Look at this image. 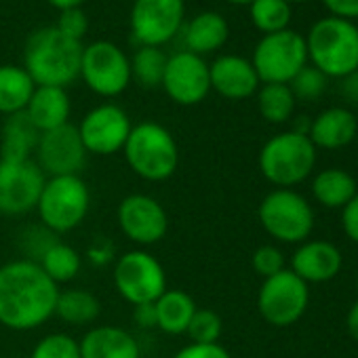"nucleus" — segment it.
Masks as SVG:
<instances>
[{"label":"nucleus","instance_id":"a18cd8bd","mask_svg":"<svg viewBox=\"0 0 358 358\" xmlns=\"http://www.w3.org/2000/svg\"><path fill=\"white\" fill-rule=\"evenodd\" d=\"M49 5H53L55 9H59V11H68V9H76V7H80L85 0H47Z\"/></svg>","mask_w":358,"mask_h":358},{"label":"nucleus","instance_id":"c03bdc74","mask_svg":"<svg viewBox=\"0 0 358 358\" xmlns=\"http://www.w3.org/2000/svg\"><path fill=\"white\" fill-rule=\"evenodd\" d=\"M345 327H348V333L358 341V299L354 301V306L350 308V312L345 316Z\"/></svg>","mask_w":358,"mask_h":358},{"label":"nucleus","instance_id":"dca6fc26","mask_svg":"<svg viewBox=\"0 0 358 358\" xmlns=\"http://www.w3.org/2000/svg\"><path fill=\"white\" fill-rule=\"evenodd\" d=\"M160 87L179 106H199L211 93L209 64L190 51H177L166 59Z\"/></svg>","mask_w":358,"mask_h":358},{"label":"nucleus","instance_id":"79ce46f5","mask_svg":"<svg viewBox=\"0 0 358 358\" xmlns=\"http://www.w3.org/2000/svg\"><path fill=\"white\" fill-rule=\"evenodd\" d=\"M133 320L141 329H156V308H154V303L133 306Z\"/></svg>","mask_w":358,"mask_h":358},{"label":"nucleus","instance_id":"9d476101","mask_svg":"<svg viewBox=\"0 0 358 358\" xmlns=\"http://www.w3.org/2000/svg\"><path fill=\"white\" fill-rule=\"evenodd\" d=\"M80 78L95 95L116 97L131 83V62L114 43L97 41L83 49Z\"/></svg>","mask_w":358,"mask_h":358},{"label":"nucleus","instance_id":"4be33fe9","mask_svg":"<svg viewBox=\"0 0 358 358\" xmlns=\"http://www.w3.org/2000/svg\"><path fill=\"white\" fill-rule=\"evenodd\" d=\"M356 133L358 120L348 108H329L312 120L308 137L314 143V148L339 150L352 143Z\"/></svg>","mask_w":358,"mask_h":358},{"label":"nucleus","instance_id":"7ed1b4c3","mask_svg":"<svg viewBox=\"0 0 358 358\" xmlns=\"http://www.w3.org/2000/svg\"><path fill=\"white\" fill-rule=\"evenodd\" d=\"M308 62L327 78H345L358 70V26L341 17H320L308 30Z\"/></svg>","mask_w":358,"mask_h":358},{"label":"nucleus","instance_id":"5701e85b","mask_svg":"<svg viewBox=\"0 0 358 358\" xmlns=\"http://www.w3.org/2000/svg\"><path fill=\"white\" fill-rule=\"evenodd\" d=\"M230 36V28L224 15L215 11H203L194 15L184 28L186 51L194 55H207L220 51Z\"/></svg>","mask_w":358,"mask_h":358},{"label":"nucleus","instance_id":"393cba45","mask_svg":"<svg viewBox=\"0 0 358 358\" xmlns=\"http://www.w3.org/2000/svg\"><path fill=\"white\" fill-rule=\"evenodd\" d=\"M156 329L166 335H184L196 312V301L182 289H166L156 301Z\"/></svg>","mask_w":358,"mask_h":358},{"label":"nucleus","instance_id":"de8ad7c7","mask_svg":"<svg viewBox=\"0 0 358 358\" xmlns=\"http://www.w3.org/2000/svg\"><path fill=\"white\" fill-rule=\"evenodd\" d=\"M289 5H301V3H308V0H287Z\"/></svg>","mask_w":358,"mask_h":358},{"label":"nucleus","instance_id":"c85d7f7f","mask_svg":"<svg viewBox=\"0 0 358 358\" xmlns=\"http://www.w3.org/2000/svg\"><path fill=\"white\" fill-rule=\"evenodd\" d=\"M36 264L59 287V285L72 282L80 274V270H83V255L74 247H70L68 243H62L57 238V241H53L45 249V253L38 257Z\"/></svg>","mask_w":358,"mask_h":358},{"label":"nucleus","instance_id":"72a5a7b5","mask_svg":"<svg viewBox=\"0 0 358 358\" xmlns=\"http://www.w3.org/2000/svg\"><path fill=\"white\" fill-rule=\"evenodd\" d=\"M30 358H80V345L68 333H49L36 341Z\"/></svg>","mask_w":358,"mask_h":358},{"label":"nucleus","instance_id":"6e6552de","mask_svg":"<svg viewBox=\"0 0 358 358\" xmlns=\"http://www.w3.org/2000/svg\"><path fill=\"white\" fill-rule=\"evenodd\" d=\"M262 228L278 243L297 245L314 230V211L310 203L289 188L272 190L257 209Z\"/></svg>","mask_w":358,"mask_h":358},{"label":"nucleus","instance_id":"412c9836","mask_svg":"<svg viewBox=\"0 0 358 358\" xmlns=\"http://www.w3.org/2000/svg\"><path fill=\"white\" fill-rule=\"evenodd\" d=\"M24 112L41 133H47L70 122L72 101L62 87H36Z\"/></svg>","mask_w":358,"mask_h":358},{"label":"nucleus","instance_id":"ddd939ff","mask_svg":"<svg viewBox=\"0 0 358 358\" xmlns=\"http://www.w3.org/2000/svg\"><path fill=\"white\" fill-rule=\"evenodd\" d=\"M116 222L120 232L137 245V249H145L158 245L169 232V213L150 194H129L120 201L116 209Z\"/></svg>","mask_w":358,"mask_h":358},{"label":"nucleus","instance_id":"4468645a","mask_svg":"<svg viewBox=\"0 0 358 358\" xmlns=\"http://www.w3.org/2000/svg\"><path fill=\"white\" fill-rule=\"evenodd\" d=\"M184 13V0H135L131 34L141 47H160L182 30Z\"/></svg>","mask_w":358,"mask_h":358},{"label":"nucleus","instance_id":"4c0bfd02","mask_svg":"<svg viewBox=\"0 0 358 358\" xmlns=\"http://www.w3.org/2000/svg\"><path fill=\"white\" fill-rule=\"evenodd\" d=\"M173 358H232L222 343H188L177 350Z\"/></svg>","mask_w":358,"mask_h":358},{"label":"nucleus","instance_id":"6ab92c4d","mask_svg":"<svg viewBox=\"0 0 358 358\" xmlns=\"http://www.w3.org/2000/svg\"><path fill=\"white\" fill-rule=\"evenodd\" d=\"M341 270V253L327 241H306L291 257V272L308 282H327Z\"/></svg>","mask_w":358,"mask_h":358},{"label":"nucleus","instance_id":"f03ea898","mask_svg":"<svg viewBox=\"0 0 358 358\" xmlns=\"http://www.w3.org/2000/svg\"><path fill=\"white\" fill-rule=\"evenodd\" d=\"M83 49V43L68 38L55 26H47L28 38L24 51V68L36 87L66 89L80 76Z\"/></svg>","mask_w":358,"mask_h":358},{"label":"nucleus","instance_id":"7c9ffc66","mask_svg":"<svg viewBox=\"0 0 358 358\" xmlns=\"http://www.w3.org/2000/svg\"><path fill=\"white\" fill-rule=\"evenodd\" d=\"M166 55L160 47H139L131 62V80H137L143 89H156L162 85L166 70Z\"/></svg>","mask_w":358,"mask_h":358},{"label":"nucleus","instance_id":"423d86ee","mask_svg":"<svg viewBox=\"0 0 358 358\" xmlns=\"http://www.w3.org/2000/svg\"><path fill=\"white\" fill-rule=\"evenodd\" d=\"M316 164V148L308 135L285 131L270 137L259 152V171L276 188H293L310 177Z\"/></svg>","mask_w":358,"mask_h":358},{"label":"nucleus","instance_id":"ea45409f","mask_svg":"<svg viewBox=\"0 0 358 358\" xmlns=\"http://www.w3.org/2000/svg\"><path fill=\"white\" fill-rule=\"evenodd\" d=\"M322 5L333 17H341L348 22L358 20V0H322Z\"/></svg>","mask_w":358,"mask_h":358},{"label":"nucleus","instance_id":"09e8293b","mask_svg":"<svg viewBox=\"0 0 358 358\" xmlns=\"http://www.w3.org/2000/svg\"><path fill=\"white\" fill-rule=\"evenodd\" d=\"M356 291H358V278H356Z\"/></svg>","mask_w":358,"mask_h":358},{"label":"nucleus","instance_id":"9b49d317","mask_svg":"<svg viewBox=\"0 0 358 358\" xmlns=\"http://www.w3.org/2000/svg\"><path fill=\"white\" fill-rule=\"evenodd\" d=\"M308 301V285L287 268L270 278H264L257 293V310L262 318L272 327L295 324L303 316Z\"/></svg>","mask_w":358,"mask_h":358},{"label":"nucleus","instance_id":"0eeeda50","mask_svg":"<svg viewBox=\"0 0 358 358\" xmlns=\"http://www.w3.org/2000/svg\"><path fill=\"white\" fill-rule=\"evenodd\" d=\"M112 282L116 293L131 306L154 303L169 289L162 264L145 249H131L116 255Z\"/></svg>","mask_w":358,"mask_h":358},{"label":"nucleus","instance_id":"37998d69","mask_svg":"<svg viewBox=\"0 0 358 358\" xmlns=\"http://www.w3.org/2000/svg\"><path fill=\"white\" fill-rule=\"evenodd\" d=\"M341 93L352 99V101H358V70L348 74L345 78H341Z\"/></svg>","mask_w":358,"mask_h":358},{"label":"nucleus","instance_id":"c756f323","mask_svg":"<svg viewBox=\"0 0 358 358\" xmlns=\"http://www.w3.org/2000/svg\"><path fill=\"white\" fill-rule=\"evenodd\" d=\"M295 95L289 85H262L257 89V108L264 120L272 124H282L293 118Z\"/></svg>","mask_w":358,"mask_h":358},{"label":"nucleus","instance_id":"c9c22d12","mask_svg":"<svg viewBox=\"0 0 358 358\" xmlns=\"http://www.w3.org/2000/svg\"><path fill=\"white\" fill-rule=\"evenodd\" d=\"M253 270L262 276V278H270L278 272L285 270V255L278 247L274 245H264L259 249H255L253 257H251Z\"/></svg>","mask_w":358,"mask_h":358},{"label":"nucleus","instance_id":"f704fd0d","mask_svg":"<svg viewBox=\"0 0 358 358\" xmlns=\"http://www.w3.org/2000/svg\"><path fill=\"white\" fill-rule=\"evenodd\" d=\"M327 80H329V78H327L320 70H316L314 66L308 64V66L301 68L299 74L289 83V89L293 91V95H295L297 101H314V99H318V97L324 93Z\"/></svg>","mask_w":358,"mask_h":358},{"label":"nucleus","instance_id":"39448f33","mask_svg":"<svg viewBox=\"0 0 358 358\" xmlns=\"http://www.w3.org/2000/svg\"><path fill=\"white\" fill-rule=\"evenodd\" d=\"M91 209V192L80 175L47 177L36 203L41 226L49 232L68 234L83 226Z\"/></svg>","mask_w":358,"mask_h":358},{"label":"nucleus","instance_id":"20e7f679","mask_svg":"<svg viewBox=\"0 0 358 358\" xmlns=\"http://www.w3.org/2000/svg\"><path fill=\"white\" fill-rule=\"evenodd\" d=\"M129 169L143 182H166L179 164V145L173 133L154 120L133 124L122 148Z\"/></svg>","mask_w":358,"mask_h":358},{"label":"nucleus","instance_id":"473e14b6","mask_svg":"<svg viewBox=\"0 0 358 358\" xmlns=\"http://www.w3.org/2000/svg\"><path fill=\"white\" fill-rule=\"evenodd\" d=\"M222 333H224L222 316L209 308H196L186 331L190 343H220Z\"/></svg>","mask_w":358,"mask_h":358},{"label":"nucleus","instance_id":"f3484780","mask_svg":"<svg viewBox=\"0 0 358 358\" xmlns=\"http://www.w3.org/2000/svg\"><path fill=\"white\" fill-rule=\"evenodd\" d=\"M36 164L49 177L57 175H80L87 162V150L74 124L41 133L36 145Z\"/></svg>","mask_w":358,"mask_h":358},{"label":"nucleus","instance_id":"f257e3e1","mask_svg":"<svg viewBox=\"0 0 358 358\" xmlns=\"http://www.w3.org/2000/svg\"><path fill=\"white\" fill-rule=\"evenodd\" d=\"M59 287L26 257L0 266V324L34 331L55 316Z\"/></svg>","mask_w":358,"mask_h":358},{"label":"nucleus","instance_id":"49530a36","mask_svg":"<svg viewBox=\"0 0 358 358\" xmlns=\"http://www.w3.org/2000/svg\"><path fill=\"white\" fill-rule=\"evenodd\" d=\"M226 3H230V5H251L253 0H226Z\"/></svg>","mask_w":358,"mask_h":358},{"label":"nucleus","instance_id":"a878e982","mask_svg":"<svg viewBox=\"0 0 358 358\" xmlns=\"http://www.w3.org/2000/svg\"><path fill=\"white\" fill-rule=\"evenodd\" d=\"M314 199L327 209H343L358 192L354 177L343 169H324L314 177Z\"/></svg>","mask_w":358,"mask_h":358},{"label":"nucleus","instance_id":"f8f14e48","mask_svg":"<svg viewBox=\"0 0 358 358\" xmlns=\"http://www.w3.org/2000/svg\"><path fill=\"white\" fill-rule=\"evenodd\" d=\"M47 175L34 158L3 160L0 158V215L20 217L36 211Z\"/></svg>","mask_w":358,"mask_h":358},{"label":"nucleus","instance_id":"2eb2a0df","mask_svg":"<svg viewBox=\"0 0 358 358\" xmlns=\"http://www.w3.org/2000/svg\"><path fill=\"white\" fill-rule=\"evenodd\" d=\"M87 154L112 156L122 152L133 129L129 114L116 103H101L87 112L76 127Z\"/></svg>","mask_w":358,"mask_h":358},{"label":"nucleus","instance_id":"2f4dec72","mask_svg":"<svg viewBox=\"0 0 358 358\" xmlns=\"http://www.w3.org/2000/svg\"><path fill=\"white\" fill-rule=\"evenodd\" d=\"M253 26L266 36L289 28L293 11L287 0H253L249 5Z\"/></svg>","mask_w":358,"mask_h":358},{"label":"nucleus","instance_id":"e433bc0d","mask_svg":"<svg viewBox=\"0 0 358 358\" xmlns=\"http://www.w3.org/2000/svg\"><path fill=\"white\" fill-rule=\"evenodd\" d=\"M62 34H66L68 38L72 41H78L83 43L87 30H89V17L87 13L76 7V9H68V11H62L59 20H57V26H55Z\"/></svg>","mask_w":358,"mask_h":358},{"label":"nucleus","instance_id":"1a4fd4ad","mask_svg":"<svg viewBox=\"0 0 358 358\" xmlns=\"http://www.w3.org/2000/svg\"><path fill=\"white\" fill-rule=\"evenodd\" d=\"M251 64L259 76V83L289 85L299 70L308 66L306 38L291 28L266 34L255 45Z\"/></svg>","mask_w":358,"mask_h":358},{"label":"nucleus","instance_id":"a19ab883","mask_svg":"<svg viewBox=\"0 0 358 358\" xmlns=\"http://www.w3.org/2000/svg\"><path fill=\"white\" fill-rule=\"evenodd\" d=\"M87 259L93 264V266H106L110 262L116 259V251H114V245L106 238H99L95 241L89 251H87Z\"/></svg>","mask_w":358,"mask_h":358},{"label":"nucleus","instance_id":"a211bd4d","mask_svg":"<svg viewBox=\"0 0 358 358\" xmlns=\"http://www.w3.org/2000/svg\"><path fill=\"white\" fill-rule=\"evenodd\" d=\"M209 78H211V91L232 101L253 97L262 85L251 59L241 55L217 57L209 66Z\"/></svg>","mask_w":358,"mask_h":358},{"label":"nucleus","instance_id":"aec40b11","mask_svg":"<svg viewBox=\"0 0 358 358\" xmlns=\"http://www.w3.org/2000/svg\"><path fill=\"white\" fill-rule=\"evenodd\" d=\"M80 345V358H139V343L133 333L114 324L89 329Z\"/></svg>","mask_w":358,"mask_h":358},{"label":"nucleus","instance_id":"58836bf2","mask_svg":"<svg viewBox=\"0 0 358 358\" xmlns=\"http://www.w3.org/2000/svg\"><path fill=\"white\" fill-rule=\"evenodd\" d=\"M341 226L348 238L358 245V194L341 209Z\"/></svg>","mask_w":358,"mask_h":358},{"label":"nucleus","instance_id":"b1692460","mask_svg":"<svg viewBox=\"0 0 358 358\" xmlns=\"http://www.w3.org/2000/svg\"><path fill=\"white\" fill-rule=\"evenodd\" d=\"M41 131L30 122L26 112L7 116L0 133V158L3 160H30L36 154Z\"/></svg>","mask_w":358,"mask_h":358},{"label":"nucleus","instance_id":"cd10ccee","mask_svg":"<svg viewBox=\"0 0 358 358\" xmlns=\"http://www.w3.org/2000/svg\"><path fill=\"white\" fill-rule=\"evenodd\" d=\"M99 314H101V303L91 291L78 287L64 289V291L59 289L55 316L66 324H74V327L91 324L99 318Z\"/></svg>","mask_w":358,"mask_h":358},{"label":"nucleus","instance_id":"bb28decb","mask_svg":"<svg viewBox=\"0 0 358 358\" xmlns=\"http://www.w3.org/2000/svg\"><path fill=\"white\" fill-rule=\"evenodd\" d=\"M36 85L22 66H0V114L24 112Z\"/></svg>","mask_w":358,"mask_h":358}]
</instances>
